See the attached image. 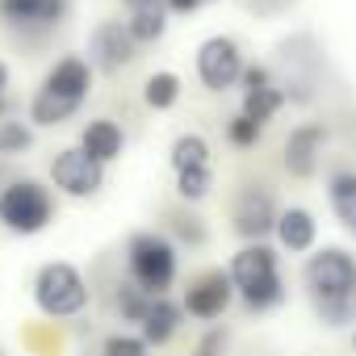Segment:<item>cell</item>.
<instances>
[{"instance_id":"4","label":"cell","mask_w":356,"mask_h":356,"mask_svg":"<svg viewBox=\"0 0 356 356\" xmlns=\"http://www.w3.org/2000/svg\"><path fill=\"white\" fill-rule=\"evenodd\" d=\"M126 264L130 281L147 293H168L176 281V248L159 231H134L126 243Z\"/></svg>"},{"instance_id":"27","label":"cell","mask_w":356,"mask_h":356,"mask_svg":"<svg viewBox=\"0 0 356 356\" xmlns=\"http://www.w3.org/2000/svg\"><path fill=\"white\" fill-rule=\"evenodd\" d=\"M222 352H227V331H218V327H214V331H206V335H202V343H197V352H193V356H222Z\"/></svg>"},{"instance_id":"1","label":"cell","mask_w":356,"mask_h":356,"mask_svg":"<svg viewBox=\"0 0 356 356\" xmlns=\"http://www.w3.org/2000/svg\"><path fill=\"white\" fill-rule=\"evenodd\" d=\"M314 314L327 327H343L356 318V256L343 248H323L302 268Z\"/></svg>"},{"instance_id":"5","label":"cell","mask_w":356,"mask_h":356,"mask_svg":"<svg viewBox=\"0 0 356 356\" xmlns=\"http://www.w3.org/2000/svg\"><path fill=\"white\" fill-rule=\"evenodd\" d=\"M51 218H55V197L42 181L22 176V181H9L0 189V222H5V231L38 235L51 227Z\"/></svg>"},{"instance_id":"8","label":"cell","mask_w":356,"mask_h":356,"mask_svg":"<svg viewBox=\"0 0 356 356\" xmlns=\"http://www.w3.org/2000/svg\"><path fill=\"white\" fill-rule=\"evenodd\" d=\"M72 17V0H0V22L13 34H51Z\"/></svg>"},{"instance_id":"33","label":"cell","mask_w":356,"mask_h":356,"mask_svg":"<svg viewBox=\"0 0 356 356\" xmlns=\"http://www.w3.org/2000/svg\"><path fill=\"white\" fill-rule=\"evenodd\" d=\"M202 5H210V0H202Z\"/></svg>"},{"instance_id":"16","label":"cell","mask_w":356,"mask_h":356,"mask_svg":"<svg viewBox=\"0 0 356 356\" xmlns=\"http://www.w3.org/2000/svg\"><path fill=\"white\" fill-rule=\"evenodd\" d=\"M277 243L285 248V252H293V256H302V252H310L314 248V239H318V222H314V214L310 210H302V206H289V210H281L277 214Z\"/></svg>"},{"instance_id":"14","label":"cell","mask_w":356,"mask_h":356,"mask_svg":"<svg viewBox=\"0 0 356 356\" xmlns=\"http://www.w3.org/2000/svg\"><path fill=\"white\" fill-rule=\"evenodd\" d=\"M323 143H327V130L318 122H302L289 130L285 138V172L306 181V176L318 172V155H323Z\"/></svg>"},{"instance_id":"28","label":"cell","mask_w":356,"mask_h":356,"mask_svg":"<svg viewBox=\"0 0 356 356\" xmlns=\"http://www.w3.org/2000/svg\"><path fill=\"white\" fill-rule=\"evenodd\" d=\"M176 231H181L185 239H193V243H202V239H206V231L197 227V218H176Z\"/></svg>"},{"instance_id":"23","label":"cell","mask_w":356,"mask_h":356,"mask_svg":"<svg viewBox=\"0 0 356 356\" xmlns=\"http://www.w3.org/2000/svg\"><path fill=\"white\" fill-rule=\"evenodd\" d=\"M210 189H214L210 163H206V168H185V172H176V193H181L185 202H202Z\"/></svg>"},{"instance_id":"6","label":"cell","mask_w":356,"mask_h":356,"mask_svg":"<svg viewBox=\"0 0 356 356\" xmlns=\"http://www.w3.org/2000/svg\"><path fill=\"white\" fill-rule=\"evenodd\" d=\"M34 302L51 318H72V314H80L88 306V285H84V277H80L76 264L51 260L34 277Z\"/></svg>"},{"instance_id":"19","label":"cell","mask_w":356,"mask_h":356,"mask_svg":"<svg viewBox=\"0 0 356 356\" xmlns=\"http://www.w3.org/2000/svg\"><path fill=\"white\" fill-rule=\"evenodd\" d=\"M143 101H147L151 109H172L176 101H181V76H176V72H155V76H147Z\"/></svg>"},{"instance_id":"30","label":"cell","mask_w":356,"mask_h":356,"mask_svg":"<svg viewBox=\"0 0 356 356\" xmlns=\"http://www.w3.org/2000/svg\"><path fill=\"white\" fill-rule=\"evenodd\" d=\"M122 5H126L130 13H147V9H168L163 0H122Z\"/></svg>"},{"instance_id":"22","label":"cell","mask_w":356,"mask_h":356,"mask_svg":"<svg viewBox=\"0 0 356 356\" xmlns=\"http://www.w3.org/2000/svg\"><path fill=\"white\" fill-rule=\"evenodd\" d=\"M30 147H34V130H30V122H0V159L26 155Z\"/></svg>"},{"instance_id":"13","label":"cell","mask_w":356,"mask_h":356,"mask_svg":"<svg viewBox=\"0 0 356 356\" xmlns=\"http://www.w3.org/2000/svg\"><path fill=\"white\" fill-rule=\"evenodd\" d=\"M231 298H235L231 273L214 268V273L197 277V281H193V285L185 289V310H189L193 318H202V323H214V318H222V314H227Z\"/></svg>"},{"instance_id":"32","label":"cell","mask_w":356,"mask_h":356,"mask_svg":"<svg viewBox=\"0 0 356 356\" xmlns=\"http://www.w3.org/2000/svg\"><path fill=\"white\" fill-rule=\"evenodd\" d=\"M0 118H5V97H0Z\"/></svg>"},{"instance_id":"31","label":"cell","mask_w":356,"mask_h":356,"mask_svg":"<svg viewBox=\"0 0 356 356\" xmlns=\"http://www.w3.org/2000/svg\"><path fill=\"white\" fill-rule=\"evenodd\" d=\"M5 88H9V67L0 63V97H5Z\"/></svg>"},{"instance_id":"34","label":"cell","mask_w":356,"mask_h":356,"mask_svg":"<svg viewBox=\"0 0 356 356\" xmlns=\"http://www.w3.org/2000/svg\"><path fill=\"white\" fill-rule=\"evenodd\" d=\"M352 339H356V335H352Z\"/></svg>"},{"instance_id":"10","label":"cell","mask_w":356,"mask_h":356,"mask_svg":"<svg viewBox=\"0 0 356 356\" xmlns=\"http://www.w3.org/2000/svg\"><path fill=\"white\" fill-rule=\"evenodd\" d=\"M138 59V42L126 30V22H101L88 34V63L97 72H122Z\"/></svg>"},{"instance_id":"20","label":"cell","mask_w":356,"mask_h":356,"mask_svg":"<svg viewBox=\"0 0 356 356\" xmlns=\"http://www.w3.org/2000/svg\"><path fill=\"white\" fill-rule=\"evenodd\" d=\"M210 163V143L202 134H181L172 143V168L185 172V168H206Z\"/></svg>"},{"instance_id":"7","label":"cell","mask_w":356,"mask_h":356,"mask_svg":"<svg viewBox=\"0 0 356 356\" xmlns=\"http://www.w3.org/2000/svg\"><path fill=\"white\" fill-rule=\"evenodd\" d=\"M243 51H239V42L235 38H227V34H214V38H206L202 47H197V80L210 88V92H227V88H235L239 80H243Z\"/></svg>"},{"instance_id":"29","label":"cell","mask_w":356,"mask_h":356,"mask_svg":"<svg viewBox=\"0 0 356 356\" xmlns=\"http://www.w3.org/2000/svg\"><path fill=\"white\" fill-rule=\"evenodd\" d=\"M163 5H168V13H176V17H189V13L202 9V0H163Z\"/></svg>"},{"instance_id":"17","label":"cell","mask_w":356,"mask_h":356,"mask_svg":"<svg viewBox=\"0 0 356 356\" xmlns=\"http://www.w3.org/2000/svg\"><path fill=\"white\" fill-rule=\"evenodd\" d=\"M327 202H331L335 222L356 239V172L352 168H335L327 176Z\"/></svg>"},{"instance_id":"25","label":"cell","mask_w":356,"mask_h":356,"mask_svg":"<svg viewBox=\"0 0 356 356\" xmlns=\"http://www.w3.org/2000/svg\"><path fill=\"white\" fill-rule=\"evenodd\" d=\"M147 352H151V343L143 335H126V331H113L101 343V356H147Z\"/></svg>"},{"instance_id":"26","label":"cell","mask_w":356,"mask_h":356,"mask_svg":"<svg viewBox=\"0 0 356 356\" xmlns=\"http://www.w3.org/2000/svg\"><path fill=\"white\" fill-rule=\"evenodd\" d=\"M227 138H231L235 147H256V143L264 138V126L252 122V118H243V113H235V118L227 122Z\"/></svg>"},{"instance_id":"24","label":"cell","mask_w":356,"mask_h":356,"mask_svg":"<svg viewBox=\"0 0 356 356\" xmlns=\"http://www.w3.org/2000/svg\"><path fill=\"white\" fill-rule=\"evenodd\" d=\"M151 298H155V293H147V289H138L134 281H126V285H118V314H122V323H138Z\"/></svg>"},{"instance_id":"9","label":"cell","mask_w":356,"mask_h":356,"mask_svg":"<svg viewBox=\"0 0 356 356\" xmlns=\"http://www.w3.org/2000/svg\"><path fill=\"white\" fill-rule=\"evenodd\" d=\"M51 181H55V189H63L67 197H92V193H101V185H105V163H97L88 151H80V147H67V151H59L55 159H51Z\"/></svg>"},{"instance_id":"2","label":"cell","mask_w":356,"mask_h":356,"mask_svg":"<svg viewBox=\"0 0 356 356\" xmlns=\"http://www.w3.org/2000/svg\"><path fill=\"white\" fill-rule=\"evenodd\" d=\"M92 88V63L80 55H63L38 84V92L30 97V122L34 126H59L72 113H80V105L88 101Z\"/></svg>"},{"instance_id":"3","label":"cell","mask_w":356,"mask_h":356,"mask_svg":"<svg viewBox=\"0 0 356 356\" xmlns=\"http://www.w3.org/2000/svg\"><path fill=\"white\" fill-rule=\"evenodd\" d=\"M227 273H231V285H235V293L243 298V306L252 314H264V310L285 302V277H281L277 252L268 243H243L231 256Z\"/></svg>"},{"instance_id":"18","label":"cell","mask_w":356,"mask_h":356,"mask_svg":"<svg viewBox=\"0 0 356 356\" xmlns=\"http://www.w3.org/2000/svg\"><path fill=\"white\" fill-rule=\"evenodd\" d=\"M122 130H118V122H109V118H97V122H88L84 126V134H80V151H88L97 163H109V159H118L122 155Z\"/></svg>"},{"instance_id":"12","label":"cell","mask_w":356,"mask_h":356,"mask_svg":"<svg viewBox=\"0 0 356 356\" xmlns=\"http://www.w3.org/2000/svg\"><path fill=\"white\" fill-rule=\"evenodd\" d=\"M243 118H252V122H260V126H268L277 113H281V105L289 101L285 97V88L273 80V72L268 67H260V63H252V67H243Z\"/></svg>"},{"instance_id":"11","label":"cell","mask_w":356,"mask_h":356,"mask_svg":"<svg viewBox=\"0 0 356 356\" xmlns=\"http://www.w3.org/2000/svg\"><path fill=\"white\" fill-rule=\"evenodd\" d=\"M277 202L264 185H248L239 197H235V210H231V222L235 231L248 239V243H264V235L277 231Z\"/></svg>"},{"instance_id":"15","label":"cell","mask_w":356,"mask_h":356,"mask_svg":"<svg viewBox=\"0 0 356 356\" xmlns=\"http://www.w3.org/2000/svg\"><path fill=\"white\" fill-rule=\"evenodd\" d=\"M181 318H185V306H176L168 293H155V298L147 302L143 318H138V335H143L151 348H159V343H168V339L176 335Z\"/></svg>"},{"instance_id":"21","label":"cell","mask_w":356,"mask_h":356,"mask_svg":"<svg viewBox=\"0 0 356 356\" xmlns=\"http://www.w3.org/2000/svg\"><path fill=\"white\" fill-rule=\"evenodd\" d=\"M126 30L134 34V42H159L168 34V9H147V13H130Z\"/></svg>"}]
</instances>
